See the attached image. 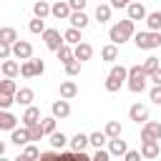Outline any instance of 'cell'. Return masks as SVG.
<instances>
[{
  "mask_svg": "<svg viewBox=\"0 0 161 161\" xmlns=\"http://www.w3.org/2000/svg\"><path fill=\"white\" fill-rule=\"evenodd\" d=\"M136 35V30H133V20H118L116 25H111V30H108V38H111V45H121V43H126V40H131Z\"/></svg>",
  "mask_w": 161,
  "mask_h": 161,
  "instance_id": "1",
  "label": "cell"
},
{
  "mask_svg": "<svg viewBox=\"0 0 161 161\" xmlns=\"http://www.w3.org/2000/svg\"><path fill=\"white\" fill-rule=\"evenodd\" d=\"M146 80H148V75L143 73L141 65H131V68H128V80H126V86H128L131 93H141V91L146 88Z\"/></svg>",
  "mask_w": 161,
  "mask_h": 161,
  "instance_id": "2",
  "label": "cell"
},
{
  "mask_svg": "<svg viewBox=\"0 0 161 161\" xmlns=\"http://www.w3.org/2000/svg\"><path fill=\"white\" fill-rule=\"evenodd\" d=\"M38 161H91V156L88 153H73V151H45V153H40V158Z\"/></svg>",
  "mask_w": 161,
  "mask_h": 161,
  "instance_id": "3",
  "label": "cell"
},
{
  "mask_svg": "<svg viewBox=\"0 0 161 161\" xmlns=\"http://www.w3.org/2000/svg\"><path fill=\"white\" fill-rule=\"evenodd\" d=\"M133 43H136L138 50H153V48L161 45V33H148V30L146 33H136Z\"/></svg>",
  "mask_w": 161,
  "mask_h": 161,
  "instance_id": "4",
  "label": "cell"
},
{
  "mask_svg": "<svg viewBox=\"0 0 161 161\" xmlns=\"http://www.w3.org/2000/svg\"><path fill=\"white\" fill-rule=\"evenodd\" d=\"M43 70H45V63H43L40 58H30V60L20 63V75H23V78H35V75H40Z\"/></svg>",
  "mask_w": 161,
  "mask_h": 161,
  "instance_id": "5",
  "label": "cell"
},
{
  "mask_svg": "<svg viewBox=\"0 0 161 161\" xmlns=\"http://www.w3.org/2000/svg\"><path fill=\"white\" fill-rule=\"evenodd\" d=\"M43 40H45V45L50 48V50H60L65 43H63V35H60V30H55V28H45V33H43Z\"/></svg>",
  "mask_w": 161,
  "mask_h": 161,
  "instance_id": "6",
  "label": "cell"
},
{
  "mask_svg": "<svg viewBox=\"0 0 161 161\" xmlns=\"http://www.w3.org/2000/svg\"><path fill=\"white\" fill-rule=\"evenodd\" d=\"M141 141H158L161 143V123L158 121H148L141 128Z\"/></svg>",
  "mask_w": 161,
  "mask_h": 161,
  "instance_id": "7",
  "label": "cell"
},
{
  "mask_svg": "<svg viewBox=\"0 0 161 161\" xmlns=\"http://www.w3.org/2000/svg\"><path fill=\"white\" fill-rule=\"evenodd\" d=\"M13 58H18V60H30L33 58V45L28 43V40H18L15 45H13Z\"/></svg>",
  "mask_w": 161,
  "mask_h": 161,
  "instance_id": "8",
  "label": "cell"
},
{
  "mask_svg": "<svg viewBox=\"0 0 161 161\" xmlns=\"http://www.w3.org/2000/svg\"><path fill=\"white\" fill-rule=\"evenodd\" d=\"M128 118L136 121V123H148V106H143V103H133V106L128 108Z\"/></svg>",
  "mask_w": 161,
  "mask_h": 161,
  "instance_id": "9",
  "label": "cell"
},
{
  "mask_svg": "<svg viewBox=\"0 0 161 161\" xmlns=\"http://www.w3.org/2000/svg\"><path fill=\"white\" fill-rule=\"evenodd\" d=\"M23 128H33V126H38L40 123V108H35V106H30V108H25V113H23Z\"/></svg>",
  "mask_w": 161,
  "mask_h": 161,
  "instance_id": "10",
  "label": "cell"
},
{
  "mask_svg": "<svg viewBox=\"0 0 161 161\" xmlns=\"http://www.w3.org/2000/svg\"><path fill=\"white\" fill-rule=\"evenodd\" d=\"M158 153H161V143H158V141H143V143H141V158H148V161H151V158H156Z\"/></svg>",
  "mask_w": 161,
  "mask_h": 161,
  "instance_id": "11",
  "label": "cell"
},
{
  "mask_svg": "<svg viewBox=\"0 0 161 161\" xmlns=\"http://www.w3.org/2000/svg\"><path fill=\"white\" fill-rule=\"evenodd\" d=\"M73 58H75L78 63L91 60V58H93V45H91V43H80V45H75V48H73Z\"/></svg>",
  "mask_w": 161,
  "mask_h": 161,
  "instance_id": "12",
  "label": "cell"
},
{
  "mask_svg": "<svg viewBox=\"0 0 161 161\" xmlns=\"http://www.w3.org/2000/svg\"><path fill=\"white\" fill-rule=\"evenodd\" d=\"M50 113H53L55 121H58V118H68V116H70V103L60 98V101H55V103L50 106Z\"/></svg>",
  "mask_w": 161,
  "mask_h": 161,
  "instance_id": "13",
  "label": "cell"
},
{
  "mask_svg": "<svg viewBox=\"0 0 161 161\" xmlns=\"http://www.w3.org/2000/svg\"><path fill=\"white\" fill-rule=\"evenodd\" d=\"M50 15H53V18H58V20H68V18H70V5L58 0V3H53V5H50Z\"/></svg>",
  "mask_w": 161,
  "mask_h": 161,
  "instance_id": "14",
  "label": "cell"
},
{
  "mask_svg": "<svg viewBox=\"0 0 161 161\" xmlns=\"http://www.w3.org/2000/svg\"><path fill=\"white\" fill-rule=\"evenodd\" d=\"M128 20H146L148 10L143 8V3H128Z\"/></svg>",
  "mask_w": 161,
  "mask_h": 161,
  "instance_id": "15",
  "label": "cell"
},
{
  "mask_svg": "<svg viewBox=\"0 0 161 161\" xmlns=\"http://www.w3.org/2000/svg\"><path fill=\"white\" fill-rule=\"evenodd\" d=\"M18 128V118L10 113V111H0V131H15Z\"/></svg>",
  "mask_w": 161,
  "mask_h": 161,
  "instance_id": "16",
  "label": "cell"
},
{
  "mask_svg": "<svg viewBox=\"0 0 161 161\" xmlns=\"http://www.w3.org/2000/svg\"><path fill=\"white\" fill-rule=\"evenodd\" d=\"M86 146H91L86 133H75V136L70 138V151H73V153H86Z\"/></svg>",
  "mask_w": 161,
  "mask_h": 161,
  "instance_id": "17",
  "label": "cell"
},
{
  "mask_svg": "<svg viewBox=\"0 0 161 161\" xmlns=\"http://www.w3.org/2000/svg\"><path fill=\"white\" fill-rule=\"evenodd\" d=\"M0 73L13 80V78L20 73V63H18V60H5V63H0Z\"/></svg>",
  "mask_w": 161,
  "mask_h": 161,
  "instance_id": "18",
  "label": "cell"
},
{
  "mask_svg": "<svg viewBox=\"0 0 161 161\" xmlns=\"http://www.w3.org/2000/svg\"><path fill=\"white\" fill-rule=\"evenodd\" d=\"M10 141H13L15 146H28V143H30V131H28V128H15V131L10 133Z\"/></svg>",
  "mask_w": 161,
  "mask_h": 161,
  "instance_id": "19",
  "label": "cell"
},
{
  "mask_svg": "<svg viewBox=\"0 0 161 161\" xmlns=\"http://www.w3.org/2000/svg\"><path fill=\"white\" fill-rule=\"evenodd\" d=\"M108 153H111V156H126V153H128L126 141H121V138H111V141H108Z\"/></svg>",
  "mask_w": 161,
  "mask_h": 161,
  "instance_id": "20",
  "label": "cell"
},
{
  "mask_svg": "<svg viewBox=\"0 0 161 161\" xmlns=\"http://www.w3.org/2000/svg\"><path fill=\"white\" fill-rule=\"evenodd\" d=\"M20 38H18V30L15 28H10V25H5V28H0V43H5V45H15Z\"/></svg>",
  "mask_w": 161,
  "mask_h": 161,
  "instance_id": "21",
  "label": "cell"
},
{
  "mask_svg": "<svg viewBox=\"0 0 161 161\" xmlns=\"http://www.w3.org/2000/svg\"><path fill=\"white\" fill-rule=\"evenodd\" d=\"M78 96V86L73 83V80H63L60 83V98L63 101H70V98H75Z\"/></svg>",
  "mask_w": 161,
  "mask_h": 161,
  "instance_id": "22",
  "label": "cell"
},
{
  "mask_svg": "<svg viewBox=\"0 0 161 161\" xmlns=\"http://www.w3.org/2000/svg\"><path fill=\"white\" fill-rule=\"evenodd\" d=\"M33 98H35V93H33L30 88H20V91L15 93V103H20V106H25V108L33 106Z\"/></svg>",
  "mask_w": 161,
  "mask_h": 161,
  "instance_id": "23",
  "label": "cell"
},
{
  "mask_svg": "<svg viewBox=\"0 0 161 161\" xmlns=\"http://www.w3.org/2000/svg\"><path fill=\"white\" fill-rule=\"evenodd\" d=\"M146 25H148V33H161V10H153L146 15Z\"/></svg>",
  "mask_w": 161,
  "mask_h": 161,
  "instance_id": "24",
  "label": "cell"
},
{
  "mask_svg": "<svg viewBox=\"0 0 161 161\" xmlns=\"http://www.w3.org/2000/svg\"><path fill=\"white\" fill-rule=\"evenodd\" d=\"M63 43H65V45H73V48H75V45H80V43H83V40H80V30L68 28V30L63 33Z\"/></svg>",
  "mask_w": 161,
  "mask_h": 161,
  "instance_id": "25",
  "label": "cell"
},
{
  "mask_svg": "<svg viewBox=\"0 0 161 161\" xmlns=\"http://www.w3.org/2000/svg\"><path fill=\"white\" fill-rule=\"evenodd\" d=\"M18 91H20V88L15 86V80H10V78H3V80H0V96H10V98H15Z\"/></svg>",
  "mask_w": 161,
  "mask_h": 161,
  "instance_id": "26",
  "label": "cell"
},
{
  "mask_svg": "<svg viewBox=\"0 0 161 161\" xmlns=\"http://www.w3.org/2000/svg\"><path fill=\"white\" fill-rule=\"evenodd\" d=\"M70 28H75V30H83L86 25H88V15L86 13H70Z\"/></svg>",
  "mask_w": 161,
  "mask_h": 161,
  "instance_id": "27",
  "label": "cell"
},
{
  "mask_svg": "<svg viewBox=\"0 0 161 161\" xmlns=\"http://www.w3.org/2000/svg\"><path fill=\"white\" fill-rule=\"evenodd\" d=\"M48 143H50L53 148H60V151H63V148H65V143H70V138H68L63 131H55V133L50 136V141H48Z\"/></svg>",
  "mask_w": 161,
  "mask_h": 161,
  "instance_id": "28",
  "label": "cell"
},
{
  "mask_svg": "<svg viewBox=\"0 0 161 161\" xmlns=\"http://www.w3.org/2000/svg\"><path fill=\"white\" fill-rule=\"evenodd\" d=\"M106 141H108V136H106L103 131H96V133H91V136H88V143H91V146H93L96 151H101Z\"/></svg>",
  "mask_w": 161,
  "mask_h": 161,
  "instance_id": "29",
  "label": "cell"
},
{
  "mask_svg": "<svg viewBox=\"0 0 161 161\" xmlns=\"http://www.w3.org/2000/svg\"><path fill=\"white\" fill-rule=\"evenodd\" d=\"M96 20L103 25V23H108L111 20V5H106V3H101L98 8H96Z\"/></svg>",
  "mask_w": 161,
  "mask_h": 161,
  "instance_id": "30",
  "label": "cell"
},
{
  "mask_svg": "<svg viewBox=\"0 0 161 161\" xmlns=\"http://www.w3.org/2000/svg\"><path fill=\"white\" fill-rule=\"evenodd\" d=\"M101 58H103L106 63H113V60L118 58V48H116V45H111V43H108V45H103V48H101Z\"/></svg>",
  "mask_w": 161,
  "mask_h": 161,
  "instance_id": "31",
  "label": "cell"
},
{
  "mask_svg": "<svg viewBox=\"0 0 161 161\" xmlns=\"http://www.w3.org/2000/svg\"><path fill=\"white\" fill-rule=\"evenodd\" d=\"M103 133H106L108 138H121V123H118V121H108L106 128H103Z\"/></svg>",
  "mask_w": 161,
  "mask_h": 161,
  "instance_id": "32",
  "label": "cell"
},
{
  "mask_svg": "<svg viewBox=\"0 0 161 161\" xmlns=\"http://www.w3.org/2000/svg\"><path fill=\"white\" fill-rule=\"evenodd\" d=\"M141 68H143V73H146V75H151V73H156L161 65H158V58H156V55H151V58H146V60H143V65H141Z\"/></svg>",
  "mask_w": 161,
  "mask_h": 161,
  "instance_id": "33",
  "label": "cell"
},
{
  "mask_svg": "<svg viewBox=\"0 0 161 161\" xmlns=\"http://www.w3.org/2000/svg\"><path fill=\"white\" fill-rule=\"evenodd\" d=\"M108 75H111V78H116L118 83H123V80H128V68H123V65H113Z\"/></svg>",
  "mask_w": 161,
  "mask_h": 161,
  "instance_id": "34",
  "label": "cell"
},
{
  "mask_svg": "<svg viewBox=\"0 0 161 161\" xmlns=\"http://www.w3.org/2000/svg\"><path fill=\"white\" fill-rule=\"evenodd\" d=\"M33 13H35V18H38V20H43L45 15H50V5L40 0V3H35V5H33Z\"/></svg>",
  "mask_w": 161,
  "mask_h": 161,
  "instance_id": "35",
  "label": "cell"
},
{
  "mask_svg": "<svg viewBox=\"0 0 161 161\" xmlns=\"http://www.w3.org/2000/svg\"><path fill=\"white\" fill-rule=\"evenodd\" d=\"M40 128H43V133H45V136H53V133H55V118H53V116L40 118Z\"/></svg>",
  "mask_w": 161,
  "mask_h": 161,
  "instance_id": "36",
  "label": "cell"
},
{
  "mask_svg": "<svg viewBox=\"0 0 161 161\" xmlns=\"http://www.w3.org/2000/svg\"><path fill=\"white\" fill-rule=\"evenodd\" d=\"M23 156H25L28 161H38V158H40V148H38L35 143H28V146L23 148Z\"/></svg>",
  "mask_w": 161,
  "mask_h": 161,
  "instance_id": "37",
  "label": "cell"
},
{
  "mask_svg": "<svg viewBox=\"0 0 161 161\" xmlns=\"http://www.w3.org/2000/svg\"><path fill=\"white\" fill-rule=\"evenodd\" d=\"M58 60H63V65L70 63V60H75V58H73V48H70V45H63V48L58 50Z\"/></svg>",
  "mask_w": 161,
  "mask_h": 161,
  "instance_id": "38",
  "label": "cell"
},
{
  "mask_svg": "<svg viewBox=\"0 0 161 161\" xmlns=\"http://www.w3.org/2000/svg\"><path fill=\"white\" fill-rule=\"evenodd\" d=\"M28 30H30V33H45V23L38 20V18H33V20L28 23Z\"/></svg>",
  "mask_w": 161,
  "mask_h": 161,
  "instance_id": "39",
  "label": "cell"
},
{
  "mask_svg": "<svg viewBox=\"0 0 161 161\" xmlns=\"http://www.w3.org/2000/svg\"><path fill=\"white\" fill-rule=\"evenodd\" d=\"M121 86H123V83H118L116 78H111V75L106 78V91H108V93H116V91H121Z\"/></svg>",
  "mask_w": 161,
  "mask_h": 161,
  "instance_id": "40",
  "label": "cell"
},
{
  "mask_svg": "<svg viewBox=\"0 0 161 161\" xmlns=\"http://www.w3.org/2000/svg\"><path fill=\"white\" fill-rule=\"evenodd\" d=\"M65 73H68V75H78V73H80V63H78V60L65 63Z\"/></svg>",
  "mask_w": 161,
  "mask_h": 161,
  "instance_id": "41",
  "label": "cell"
},
{
  "mask_svg": "<svg viewBox=\"0 0 161 161\" xmlns=\"http://www.w3.org/2000/svg\"><path fill=\"white\" fill-rule=\"evenodd\" d=\"M28 131H30V143H33V141H40V138L45 136V133H43V128H40V123H38V126H33V128H28Z\"/></svg>",
  "mask_w": 161,
  "mask_h": 161,
  "instance_id": "42",
  "label": "cell"
},
{
  "mask_svg": "<svg viewBox=\"0 0 161 161\" xmlns=\"http://www.w3.org/2000/svg\"><path fill=\"white\" fill-rule=\"evenodd\" d=\"M10 55H13V45H5V43H0V60L5 63V60H10Z\"/></svg>",
  "mask_w": 161,
  "mask_h": 161,
  "instance_id": "43",
  "label": "cell"
},
{
  "mask_svg": "<svg viewBox=\"0 0 161 161\" xmlns=\"http://www.w3.org/2000/svg\"><path fill=\"white\" fill-rule=\"evenodd\" d=\"M91 161H111V153H108V148H101V151H96V153L91 156Z\"/></svg>",
  "mask_w": 161,
  "mask_h": 161,
  "instance_id": "44",
  "label": "cell"
},
{
  "mask_svg": "<svg viewBox=\"0 0 161 161\" xmlns=\"http://www.w3.org/2000/svg\"><path fill=\"white\" fill-rule=\"evenodd\" d=\"M68 5H70V13H83V8H86V0H70Z\"/></svg>",
  "mask_w": 161,
  "mask_h": 161,
  "instance_id": "45",
  "label": "cell"
},
{
  "mask_svg": "<svg viewBox=\"0 0 161 161\" xmlns=\"http://www.w3.org/2000/svg\"><path fill=\"white\" fill-rule=\"evenodd\" d=\"M13 103H15V98H10V96H0V111H10Z\"/></svg>",
  "mask_w": 161,
  "mask_h": 161,
  "instance_id": "46",
  "label": "cell"
},
{
  "mask_svg": "<svg viewBox=\"0 0 161 161\" xmlns=\"http://www.w3.org/2000/svg\"><path fill=\"white\" fill-rule=\"evenodd\" d=\"M148 96H151V101H153V103H156V106H161V86H153V88H151V93H148Z\"/></svg>",
  "mask_w": 161,
  "mask_h": 161,
  "instance_id": "47",
  "label": "cell"
},
{
  "mask_svg": "<svg viewBox=\"0 0 161 161\" xmlns=\"http://www.w3.org/2000/svg\"><path fill=\"white\" fill-rule=\"evenodd\" d=\"M123 158H126V161H141V151H128Z\"/></svg>",
  "mask_w": 161,
  "mask_h": 161,
  "instance_id": "48",
  "label": "cell"
},
{
  "mask_svg": "<svg viewBox=\"0 0 161 161\" xmlns=\"http://www.w3.org/2000/svg\"><path fill=\"white\" fill-rule=\"evenodd\" d=\"M108 5H111V10H113V8H118V10H121V8H128V3H126V0H111Z\"/></svg>",
  "mask_w": 161,
  "mask_h": 161,
  "instance_id": "49",
  "label": "cell"
},
{
  "mask_svg": "<svg viewBox=\"0 0 161 161\" xmlns=\"http://www.w3.org/2000/svg\"><path fill=\"white\" fill-rule=\"evenodd\" d=\"M148 80H153V86H161V68H158L156 73H151V75H148Z\"/></svg>",
  "mask_w": 161,
  "mask_h": 161,
  "instance_id": "50",
  "label": "cell"
},
{
  "mask_svg": "<svg viewBox=\"0 0 161 161\" xmlns=\"http://www.w3.org/2000/svg\"><path fill=\"white\" fill-rule=\"evenodd\" d=\"M3 156H5V143L0 141V158H3Z\"/></svg>",
  "mask_w": 161,
  "mask_h": 161,
  "instance_id": "51",
  "label": "cell"
},
{
  "mask_svg": "<svg viewBox=\"0 0 161 161\" xmlns=\"http://www.w3.org/2000/svg\"><path fill=\"white\" fill-rule=\"evenodd\" d=\"M13 161H28V158H25V156H18V158H13Z\"/></svg>",
  "mask_w": 161,
  "mask_h": 161,
  "instance_id": "52",
  "label": "cell"
},
{
  "mask_svg": "<svg viewBox=\"0 0 161 161\" xmlns=\"http://www.w3.org/2000/svg\"><path fill=\"white\" fill-rule=\"evenodd\" d=\"M0 161H10V158H5V156H3V158H0Z\"/></svg>",
  "mask_w": 161,
  "mask_h": 161,
  "instance_id": "53",
  "label": "cell"
},
{
  "mask_svg": "<svg viewBox=\"0 0 161 161\" xmlns=\"http://www.w3.org/2000/svg\"><path fill=\"white\" fill-rule=\"evenodd\" d=\"M0 75H3V73H0ZM0 80H3V78H0Z\"/></svg>",
  "mask_w": 161,
  "mask_h": 161,
  "instance_id": "54",
  "label": "cell"
}]
</instances>
